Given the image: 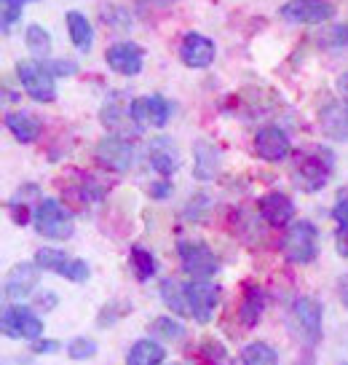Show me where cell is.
<instances>
[{
    "label": "cell",
    "mask_w": 348,
    "mask_h": 365,
    "mask_svg": "<svg viewBox=\"0 0 348 365\" xmlns=\"http://www.w3.org/2000/svg\"><path fill=\"white\" fill-rule=\"evenodd\" d=\"M332 167H335V161H332V153L327 148H305L300 153H295L292 180L297 182L300 191L314 194V191H322L329 182Z\"/></svg>",
    "instance_id": "cell-1"
},
{
    "label": "cell",
    "mask_w": 348,
    "mask_h": 365,
    "mask_svg": "<svg viewBox=\"0 0 348 365\" xmlns=\"http://www.w3.org/2000/svg\"><path fill=\"white\" fill-rule=\"evenodd\" d=\"M281 252L290 263H311L319 255V231L311 220H297L287 226L281 240Z\"/></svg>",
    "instance_id": "cell-2"
},
{
    "label": "cell",
    "mask_w": 348,
    "mask_h": 365,
    "mask_svg": "<svg viewBox=\"0 0 348 365\" xmlns=\"http://www.w3.org/2000/svg\"><path fill=\"white\" fill-rule=\"evenodd\" d=\"M35 231L46 240H70L73 237V215L56 199H43L35 210Z\"/></svg>",
    "instance_id": "cell-3"
},
{
    "label": "cell",
    "mask_w": 348,
    "mask_h": 365,
    "mask_svg": "<svg viewBox=\"0 0 348 365\" xmlns=\"http://www.w3.org/2000/svg\"><path fill=\"white\" fill-rule=\"evenodd\" d=\"M295 328L305 344H319L325 336V309L322 301L314 296H300L292 304Z\"/></svg>",
    "instance_id": "cell-4"
},
{
    "label": "cell",
    "mask_w": 348,
    "mask_h": 365,
    "mask_svg": "<svg viewBox=\"0 0 348 365\" xmlns=\"http://www.w3.org/2000/svg\"><path fill=\"white\" fill-rule=\"evenodd\" d=\"M16 76L22 81L24 91L38 100V103H51L56 97L54 89V76L51 70L46 68V62H38V59H22L16 65Z\"/></svg>",
    "instance_id": "cell-5"
},
{
    "label": "cell",
    "mask_w": 348,
    "mask_h": 365,
    "mask_svg": "<svg viewBox=\"0 0 348 365\" xmlns=\"http://www.w3.org/2000/svg\"><path fill=\"white\" fill-rule=\"evenodd\" d=\"M177 255H180L182 269L191 274L193 279H209L220 272V258L204 242H180Z\"/></svg>",
    "instance_id": "cell-6"
},
{
    "label": "cell",
    "mask_w": 348,
    "mask_h": 365,
    "mask_svg": "<svg viewBox=\"0 0 348 365\" xmlns=\"http://www.w3.org/2000/svg\"><path fill=\"white\" fill-rule=\"evenodd\" d=\"M185 296H188L193 319L199 325L212 322L217 301H220V285H214L209 279H193V282H185Z\"/></svg>",
    "instance_id": "cell-7"
},
{
    "label": "cell",
    "mask_w": 348,
    "mask_h": 365,
    "mask_svg": "<svg viewBox=\"0 0 348 365\" xmlns=\"http://www.w3.org/2000/svg\"><path fill=\"white\" fill-rule=\"evenodd\" d=\"M3 333L9 339H43V322L30 307H19L14 304L3 312Z\"/></svg>",
    "instance_id": "cell-8"
},
{
    "label": "cell",
    "mask_w": 348,
    "mask_h": 365,
    "mask_svg": "<svg viewBox=\"0 0 348 365\" xmlns=\"http://www.w3.org/2000/svg\"><path fill=\"white\" fill-rule=\"evenodd\" d=\"M335 14L327 0H290L281 6V19L292 24H322Z\"/></svg>",
    "instance_id": "cell-9"
},
{
    "label": "cell",
    "mask_w": 348,
    "mask_h": 365,
    "mask_svg": "<svg viewBox=\"0 0 348 365\" xmlns=\"http://www.w3.org/2000/svg\"><path fill=\"white\" fill-rule=\"evenodd\" d=\"M97 159L105 170L110 172H126L132 167V161H135V148H132V143L126 140V137H105L97 143Z\"/></svg>",
    "instance_id": "cell-10"
},
{
    "label": "cell",
    "mask_w": 348,
    "mask_h": 365,
    "mask_svg": "<svg viewBox=\"0 0 348 365\" xmlns=\"http://www.w3.org/2000/svg\"><path fill=\"white\" fill-rule=\"evenodd\" d=\"M217 57V46L212 38H206L201 33H188L180 43V62L185 68L204 70L209 68Z\"/></svg>",
    "instance_id": "cell-11"
},
{
    "label": "cell",
    "mask_w": 348,
    "mask_h": 365,
    "mask_svg": "<svg viewBox=\"0 0 348 365\" xmlns=\"http://www.w3.org/2000/svg\"><path fill=\"white\" fill-rule=\"evenodd\" d=\"M142 48L132 41H121V43H112L107 51H105V62H107V68L112 73H118V76H126V78H132V76H139V70H142Z\"/></svg>",
    "instance_id": "cell-12"
},
{
    "label": "cell",
    "mask_w": 348,
    "mask_h": 365,
    "mask_svg": "<svg viewBox=\"0 0 348 365\" xmlns=\"http://www.w3.org/2000/svg\"><path fill=\"white\" fill-rule=\"evenodd\" d=\"M260 207V217L268 223L270 228H284L292 223L295 217V205L290 196L279 194V191H270L258 202Z\"/></svg>",
    "instance_id": "cell-13"
},
{
    "label": "cell",
    "mask_w": 348,
    "mask_h": 365,
    "mask_svg": "<svg viewBox=\"0 0 348 365\" xmlns=\"http://www.w3.org/2000/svg\"><path fill=\"white\" fill-rule=\"evenodd\" d=\"M255 153L263 161H284L290 156V137L279 126H263L255 135Z\"/></svg>",
    "instance_id": "cell-14"
},
{
    "label": "cell",
    "mask_w": 348,
    "mask_h": 365,
    "mask_svg": "<svg viewBox=\"0 0 348 365\" xmlns=\"http://www.w3.org/2000/svg\"><path fill=\"white\" fill-rule=\"evenodd\" d=\"M220 150L217 145H212L209 140H196V145H193V178L201 182H209L217 178V172H220Z\"/></svg>",
    "instance_id": "cell-15"
},
{
    "label": "cell",
    "mask_w": 348,
    "mask_h": 365,
    "mask_svg": "<svg viewBox=\"0 0 348 365\" xmlns=\"http://www.w3.org/2000/svg\"><path fill=\"white\" fill-rule=\"evenodd\" d=\"M150 167L164 178L180 170V153H177V145L172 137H156L150 143Z\"/></svg>",
    "instance_id": "cell-16"
},
{
    "label": "cell",
    "mask_w": 348,
    "mask_h": 365,
    "mask_svg": "<svg viewBox=\"0 0 348 365\" xmlns=\"http://www.w3.org/2000/svg\"><path fill=\"white\" fill-rule=\"evenodd\" d=\"M38 287V266L35 263H16L6 277V296L24 298Z\"/></svg>",
    "instance_id": "cell-17"
},
{
    "label": "cell",
    "mask_w": 348,
    "mask_h": 365,
    "mask_svg": "<svg viewBox=\"0 0 348 365\" xmlns=\"http://www.w3.org/2000/svg\"><path fill=\"white\" fill-rule=\"evenodd\" d=\"M265 304H268V296H265V290L258 285H247L244 287V296H241V304H238V319H241V325H258L260 317H263V312H265Z\"/></svg>",
    "instance_id": "cell-18"
},
{
    "label": "cell",
    "mask_w": 348,
    "mask_h": 365,
    "mask_svg": "<svg viewBox=\"0 0 348 365\" xmlns=\"http://www.w3.org/2000/svg\"><path fill=\"white\" fill-rule=\"evenodd\" d=\"M6 126L11 129V135L19 140V143H35L41 132H43V124H41V118L33 113H27V110H16V113H9L6 115Z\"/></svg>",
    "instance_id": "cell-19"
},
{
    "label": "cell",
    "mask_w": 348,
    "mask_h": 365,
    "mask_svg": "<svg viewBox=\"0 0 348 365\" xmlns=\"http://www.w3.org/2000/svg\"><path fill=\"white\" fill-rule=\"evenodd\" d=\"M38 185H33V182H27V185H22L16 194H14V199H11V217H14V223L16 226H27L30 220H35V210L38 207H33L35 205V199H38Z\"/></svg>",
    "instance_id": "cell-20"
},
{
    "label": "cell",
    "mask_w": 348,
    "mask_h": 365,
    "mask_svg": "<svg viewBox=\"0 0 348 365\" xmlns=\"http://www.w3.org/2000/svg\"><path fill=\"white\" fill-rule=\"evenodd\" d=\"M65 22H68V33H70L73 46L78 48L80 54H89L91 46H94V30H91V22L86 19V14L68 11Z\"/></svg>",
    "instance_id": "cell-21"
},
{
    "label": "cell",
    "mask_w": 348,
    "mask_h": 365,
    "mask_svg": "<svg viewBox=\"0 0 348 365\" xmlns=\"http://www.w3.org/2000/svg\"><path fill=\"white\" fill-rule=\"evenodd\" d=\"M322 132L329 140H348V110L346 105H327L322 110Z\"/></svg>",
    "instance_id": "cell-22"
},
{
    "label": "cell",
    "mask_w": 348,
    "mask_h": 365,
    "mask_svg": "<svg viewBox=\"0 0 348 365\" xmlns=\"http://www.w3.org/2000/svg\"><path fill=\"white\" fill-rule=\"evenodd\" d=\"M164 346L153 339H139L132 344V349L126 354V365H161L164 363Z\"/></svg>",
    "instance_id": "cell-23"
},
{
    "label": "cell",
    "mask_w": 348,
    "mask_h": 365,
    "mask_svg": "<svg viewBox=\"0 0 348 365\" xmlns=\"http://www.w3.org/2000/svg\"><path fill=\"white\" fill-rule=\"evenodd\" d=\"M161 298H164V304L169 307V312H174V314H191V307H188V296H185V285H177L174 279H164L161 282Z\"/></svg>",
    "instance_id": "cell-24"
},
{
    "label": "cell",
    "mask_w": 348,
    "mask_h": 365,
    "mask_svg": "<svg viewBox=\"0 0 348 365\" xmlns=\"http://www.w3.org/2000/svg\"><path fill=\"white\" fill-rule=\"evenodd\" d=\"M241 365H279V354L270 344L252 341L241 349Z\"/></svg>",
    "instance_id": "cell-25"
},
{
    "label": "cell",
    "mask_w": 348,
    "mask_h": 365,
    "mask_svg": "<svg viewBox=\"0 0 348 365\" xmlns=\"http://www.w3.org/2000/svg\"><path fill=\"white\" fill-rule=\"evenodd\" d=\"M129 261H132V269H135V277L139 282H147V279H153L156 277V269L158 263L153 258V252L142 247V245H135L132 247V255H129Z\"/></svg>",
    "instance_id": "cell-26"
},
{
    "label": "cell",
    "mask_w": 348,
    "mask_h": 365,
    "mask_svg": "<svg viewBox=\"0 0 348 365\" xmlns=\"http://www.w3.org/2000/svg\"><path fill=\"white\" fill-rule=\"evenodd\" d=\"M33 263L38 269H43V272H54L62 277L65 266L70 263V255L65 250H59V247H41V250L35 252Z\"/></svg>",
    "instance_id": "cell-27"
},
{
    "label": "cell",
    "mask_w": 348,
    "mask_h": 365,
    "mask_svg": "<svg viewBox=\"0 0 348 365\" xmlns=\"http://www.w3.org/2000/svg\"><path fill=\"white\" fill-rule=\"evenodd\" d=\"M24 43L30 48V54L38 59H43L51 54V35L46 33V27H41V24H30V27H27Z\"/></svg>",
    "instance_id": "cell-28"
},
{
    "label": "cell",
    "mask_w": 348,
    "mask_h": 365,
    "mask_svg": "<svg viewBox=\"0 0 348 365\" xmlns=\"http://www.w3.org/2000/svg\"><path fill=\"white\" fill-rule=\"evenodd\" d=\"M142 105H145V124L153 126H164L169 121V103L158 94H150V97H142Z\"/></svg>",
    "instance_id": "cell-29"
},
{
    "label": "cell",
    "mask_w": 348,
    "mask_h": 365,
    "mask_svg": "<svg viewBox=\"0 0 348 365\" xmlns=\"http://www.w3.org/2000/svg\"><path fill=\"white\" fill-rule=\"evenodd\" d=\"M102 124L107 126L110 132H121V137H124V124H126V115H124V108H121V103L118 100H107V105L102 108Z\"/></svg>",
    "instance_id": "cell-30"
},
{
    "label": "cell",
    "mask_w": 348,
    "mask_h": 365,
    "mask_svg": "<svg viewBox=\"0 0 348 365\" xmlns=\"http://www.w3.org/2000/svg\"><path fill=\"white\" fill-rule=\"evenodd\" d=\"M150 333L161 336L164 341H180L182 336H185V328H182L177 319L158 317V319H153V322H150Z\"/></svg>",
    "instance_id": "cell-31"
},
{
    "label": "cell",
    "mask_w": 348,
    "mask_h": 365,
    "mask_svg": "<svg viewBox=\"0 0 348 365\" xmlns=\"http://www.w3.org/2000/svg\"><path fill=\"white\" fill-rule=\"evenodd\" d=\"M62 277H65V279H70V282H86V279L91 277L89 263L80 261V258H70V263L65 266Z\"/></svg>",
    "instance_id": "cell-32"
},
{
    "label": "cell",
    "mask_w": 348,
    "mask_h": 365,
    "mask_svg": "<svg viewBox=\"0 0 348 365\" xmlns=\"http://www.w3.org/2000/svg\"><path fill=\"white\" fill-rule=\"evenodd\" d=\"M319 43L325 46V48H332V46H346L348 43V27L346 24H335V27H329L325 33L319 35Z\"/></svg>",
    "instance_id": "cell-33"
},
{
    "label": "cell",
    "mask_w": 348,
    "mask_h": 365,
    "mask_svg": "<svg viewBox=\"0 0 348 365\" xmlns=\"http://www.w3.org/2000/svg\"><path fill=\"white\" fill-rule=\"evenodd\" d=\"M68 352L73 360H89V357L97 354V344L91 341V339H83V336H80V339H73V341H70Z\"/></svg>",
    "instance_id": "cell-34"
},
{
    "label": "cell",
    "mask_w": 348,
    "mask_h": 365,
    "mask_svg": "<svg viewBox=\"0 0 348 365\" xmlns=\"http://www.w3.org/2000/svg\"><path fill=\"white\" fill-rule=\"evenodd\" d=\"M19 16H22V3H16V0H3V33L9 35V30L19 22Z\"/></svg>",
    "instance_id": "cell-35"
},
{
    "label": "cell",
    "mask_w": 348,
    "mask_h": 365,
    "mask_svg": "<svg viewBox=\"0 0 348 365\" xmlns=\"http://www.w3.org/2000/svg\"><path fill=\"white\" fill-rule=\"evenodd\" d=\"M332 217L340 228H348V185L337 191V202L332 207Z\"/></svg>",
    "instance_id": "cell-36"
},
{
    "label": "cell",
    "mask_w": 348,
    "mask_h": 365,
    "mask_svg": "<svg viewBox=\"0 0 348 365\" xmlns=\"http://www.w3.org/2000/svg\"><path fill=\"white\" fill-rule=\"evenodd\" d=\"M46 68L51 70V76L65 78V76H75L78 65H75V62H68V59H51V62H46Z\"/></svg>",
    "instance_id": "cell-37"
},
{
    "label": "cell",
    "mask_w": 348,
    "mask_h": 365,
    "mask_svg": "<svg viewBox=\"0 0 348 365\" xmlns=\"http://www.w3.org/2000/svg\"><path fill=\"white\" fill-rule=\"evenodd\" d=\"M201 352H204V357H206V360H217V363H223V360H225L223 344L212 341V339H204V341H201Z\"/></svg>",
    "instance_id": "cell-38"
},
{
    "label": "cell",
    "mask_w": 348,
    "mask_h": 365,
    "mask_svg": "<svg viewBox=\"0 0 348 365\" xmlns=\"http://www.w3.org/2000/svg\"><path fill=\"white\" fill-rule=\"evenodd\" d=\"M30 349H33V354H54L59 349V341H54V339H35Z\"/></svg>",
    "instance_id": "cell-39"
},
{
    "label": "cell",
    "mask_w": 348,
    "mask_h": 365,
    "mask_svg": "<svg viewBox=\"0 0 348 365\" xmlns=\"http://www.w3.org/2000/svg\"><path fill=\"white\" fill-rule=\"evenodd\" d=\"M35 307H41L43 312H48L51 307H56V296L51 290H41V293L35 296Z\"/></svg>",
    "instance_id": "cell-40"
},
{
    "label": "cell",
    "mask_w": 348,
    "mask_h": 365,
    "mask_svg": "<svg viewBox=\"0 0 348 365\" xmlns=\"http://www.w3.org/2000/svg\"><path fill=\"white\" fill-rule=\"evenodd\" d=\"M150 196L153 199H167V196H172V182H153L150 185Z\"/></svg>",
    "instance_id": "cell-41"
},
{
    "label": "cell",
    "mask_w": 348,
    "mask_h": 365,
    "mask_svg": "<svg viewBox=\"0 0 348 365\" xmlns=\"http://www.w3.org/2000/svg\"><path fill=\"white\" fill-rule=\"evenodd\" d=\"M337 252H340L343 258H348V228H340V231H337Z\"/></svg>",
    "instance_id": "cell-42"
},
{
    "label": "cell",
    "mask_w": 348,
    "mask_h": 365,
    "mask_svg": "<svg viewBox=\"0 0 348 365\" xmlns=\"http://www.w3.org/2000/svg\"><path fill=\"white\" fill-rule=\"evenodd\" d=\"M337 296H340V304L348 309V274L337 279Z\"/></svg>",
    "instance_id": "cell-43"
},
{
    "label": "cell",
    "mask_w": 348,
    "mask_h": 365,
    "mask_svg": "<svg viewBox=\"0 0 348 365\" xmlns=\"http://www.w3.org/2000/svg\"><path fill=\"white\" fill-rule=\"evenodd\" d=\"M337 86H340V91H343V97H348V73L340 78V83H337Z\"/></svg>",
    "instance_id": "cell-44"
},
{
    "label": "cell",
    "mask_w": 348,
    "mask_h": 365,
    "mask_svg": "<svg viewBox=\"0 0 348 365\" xmlns=\"http://www.w3.org/2000/svg\"><path fill=\"white\" fill-rule=\"evenodd\" d=\"M16 3H22V6H24V3H30V0H16Z\"/></svg>",
    "instance_id": "cell-45"
},
{
    "label": "cell",
    "mask_w": 348,
    "mask_h": 365,
    "mask_svg": "<svg viewBox=\"0 0 348 365\" xmlns=\"http://www.w3.org/2000/svg\"><path fill=\"white\" fill-rule=\"evenodd\" d=\"M161 3H169V0H161Z\"/></svg>",
    "instance_id": "cell-46"
},
{
    "label": "cell",
    "mask_w": 348,
    "mask_h": 365,
    "mask_svg": "<svg viewBox=\"0 0 348 365\" xmlns=\"http://www.w3.org/2000/svg\"><path fill=\"white\" fill-rule=\"evenodd\" d=\"M346 110H348V103H346Z\"/></svg>",
    "instance_id": "cell-47"
},
{
    "label": "cell",
    "mask_w": 348,
    "mask_h": 365,
    "mask_svg": "<svg viewBox=\"0 0 348 365\" xmlns=\"http://www.w3.org/2000/svg\"><path fill=\"white\" fill-rule=\"evenodd\" d=\"M343 365H348V363H343Z\"/></svg>",
    "instance_id": "cell-48"
}]
</instances>
